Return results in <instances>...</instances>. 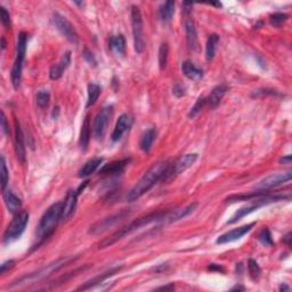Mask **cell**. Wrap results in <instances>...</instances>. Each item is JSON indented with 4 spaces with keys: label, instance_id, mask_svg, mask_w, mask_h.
Instances as JSON below:
<instances>
[{
    "label": "cell",
    "instance_id": "48",
    "mask_svg": "<svg viewBox=\"0 0 292 292\" xmlns=\"http://www.w3.org/2000/svg\"><path fill=\"white\" fill-rule=\"evenodd\" d=\"M1 42H2L1 43V48L5 49L6 48V39H5V37H2V38H1Z\"/></svg>",
    "mask_w": 292,
    "mask_h": 292
},
{
    "label": "cell",
    "instance_id": "27",
    "mask_svg": "<svg viewBox=\"0 0 292 292\" xmlns=\"http://www.w3.org/2000/svg\"><path fill=\"white\" fill-rule=\"evenodd\" d=\"M175 14V1H166L159 8V18L165 24L170 23Z\"/></svg>",
    "mask_w": 292,
    "mask_h": 292
},
{
    "label": "cell",
    "instance_id": "5",
    "mask_svg": "<svg viewBox=\"0 0 292 292\" xmlns=\"http://www.w3.org/2000/svg\"><path fill=\"white\" fill-rule=\"evenodd\" d=\"M71 259H72L71 257L61 258V259L54 261V263L47 265V266H45V267L40 268L39 271H35V273H31L29 275H24V276L19 278L18 281L13 282L12 287H14V285L35 283V282H38L40 280H42V278H46L47 276H49V275H52L53 273H55V271H59L60 268H62L64 265H65L66 263H69Z\"/></svg>",
    "mask_w": 292,
    "mask_h": 292
},
{
    "label": "cell",
    "instance_id": "33",
    "mask_svg": "<svg viewBox=\"0 0 292 292\" xmlns=\"http://www.w3.org/2000/svg\"><path fill=\"white\" fill-rule=\"evenodd\" d=\"M248 270H249V274L253 281H257L258 278H259L261 274V270L256 260L253 259L249 260V263H248Z\"/></svg>",
    "mask_w": 292,
    "mask_h": 292
},
{
    "label": "cell",
    "instance_id": "30",
    "mask_svg": "<svg viewBox=\"0 0 292 292\" xmlns=\"http://www.w3.org/2000/svg\"><path fill=\"white\" fill-rule=\"evenodd\" d=\"M219 43V36L216 35V33H212V35L209 36L208 40H207L206 45V59L208 62L213 60V57L216 55V49L217 45Z\"/></svg>",
    "mask_w": 292,
    "mask_h": 292
},
{
    "label": "cell",
    "instance_id": "41",
    "mask_svg": "<svg viewBox=\"0 0 292 292\" xmlns=\"http://www.w3.org/2000/svg\"><path fill=\"white\" fill-rule=\"evenodd\" d=\"M172 94L175 95L177 98H181L185 95V87H183L182 84L176 83L174 87H172Z\"/></svg>",
    "mask_w": 292,
    "mask_h": 292
},
{
    "label": "cell",
    "instance_id": "10",
    "mask_svg": "<svg viewBox=\"0 0 292 292\" xmlns=\"http://www.w3.org/2000/svg\"><path fill=\"white\" fill-rule=\"evenodd\" d=\"M112 114H113V107L111 105H107V106L102 108L96 117H95L93 132L95 138L98 139V141L103 139L105 132L107 130V125L111 121Z\"/></svg>",
    "mask_w": 292,
    "mask_h": 292
},
{
    "label": "cell",
    "instance_id": "17",
    "mask_svg": "<svg viewBox=\"0 0 292 292\" xmlns=\"http://www.w3.org/2000/svg\"><path fill=\"white\" fill-rule=\"evenodd\" d=\"M14 145H15V153L18 157V160L21 164L25 162V146H24V136L21 125L18 119H15V137H14Z\"/></svg>",
    "mask_w": 292,
    "mask_h": 292
},
{
    "label": "cell",
    "instance_id": "9",
    "mask_svg": "<svg viewBox=\"0 0 292 292\" xmlns=\"http://www.w3.org/2000/svg\"><path fill=\"white\" fill-rule=\"evenodd\" d=\"M53 23L55 28L61 32V35L65 37V39L69 40L71 43L77 45L79 42V35H78L76 28L71 24V22L66 18H64L63 15L59 14V13H54Z\"/></svg>",
    "mask_w": 292,
    "mask_h": 292
},
{
    "label": "cell",
    "instance_id": "19",
    "mask_svg": "<svg viewBox=\"0 0 292 292\" xmlns=\"http://www.w3.org/2000/svg\"><path fill=\"white\" fill-rule=\"evenodd\" d=\"M70 64H71V53L66 52L65 54H63L62 59L60 60L59 63H56L55 65L50 67V71H49L50 79L59 80L60 78L63 76L64 71L70 66Z\"/></svg>",
    "mask_w": 292,
    "mask_h": 292
},
{
    "label": "cell",
    "instance_id": "8",
    "mask_svg": "<svg viewBox=\"0 0 292 292\" xmlns=\"http://www.w3.org/2000/svg\"><path fill=\"white\" fill-rule=\"evenodd\" d=\"M131 26L132 36H134V46L136 53L142 54L145 48L144 39V29H143V19L142 13L137 6L131 7Z\"/></svg>",
    "mask_w": 292,
    "mask_h": 292
},
{
    "label": "cell",
    "instance_id": "6",
    "mask_svg": "<svg viewBox=\"0 0 292 292\" xmlns=\"http://www.w3.org/2000/svg\"><path fill=\"white\" fill-rule=\"evenodd\" d=\"M29 223V212L28 211H20L16 213L14 219L9 224L4 233V243L8 244L14 242L22 235L25 230V227Z\"/></svg>",
    "mask_w": 292,
    "mask_h": 292
},
{
    "label": "cell",
    "instance_id": "7",
    "mask_svg": "<svg viewBox=\"0 0 292 292\" xmlns=\"http://www.w3.org/2000/svg\"><path fill=\"white\" fill-rule=\"evenodd\" d=\"M198 160V154L196 153H189L183 155L182 158H179L174 165H169V167L166 171V174L162 178V181L165 183L171 182L172 179H175L177 176H179L183 172L188 170V168H191L193 165L195 164V161Z\"/></svg>",
    "mask_w": 292,
    "mask_h": 292
},
{
    "label": "cell",
    "instance_id": "44",
    "mask_svg": "<svg viewBox=\"0 0 292 292\" xmlns=\"http://www.w3.org/2000/svg\"><path fill=\"white\" fill-rule=\"evenodd\" d=\"M208 270H210V271H220V273H224V268L222 266H220V265H217V264H211L208 267Z\"/></svg>",
    "mask_w": 292,
    "mask_h": 292
},
{
    "label": "cell",
    "instance_id": "31",
    "mask_svg": "<svg viewBox=\"0 0 292 292\" xmlns=\"http://www.w3.org/2000/svg\"><path fill=\"white\" fill-rule=\"evenodd\" d=\"M101 87L98 86L97 83H90L89 86H88V101L86 105L87 108L93 106V105L96 103V101L101 95Z\"/></svg>",
    "mask_w": 292,
    "mask_h": 292
},
{
    "label": "cell",
    "instance_id": "43",
    "mask_svg": "<svg viewBox=\"0 0 292 292\" xmlns=\"http://www.w3.org/2000/svg\"><path fill=\"white\" fill-rule=\"evenodd\" d=\"M1 127H2V130H4L5 134L8 135L9 134V125L7 124V119H6L4 112L1 113Z\"/></svg>",
    "mask_w": 292,
    "mask_h": 292
},
{
    "label": "cell",
    "instance_id": "2",
    "mask_svg": "<svg viewBox=\"0 0 292 292\" xmlns=\"http://www.w3.org/2000/svg\"><path fill=\"white\" fill-rule=\"evenodd\" d=\"M167 212H168V210L167 211L152 212V213H148V215H146V216L141 217V218L134 220V222H131L130 224H128V225L124 226L122 229H120L115 233L112 234L111 236L105 237L104 240H102L101 242L98 243V249H104V248L112 246V244L118 242L119 240H121L122 237L127 236L128 234L135 232V230H137L138 229H141V227H143V226L148 225V224L158 223V222L162 223L164 222L166 215H167Z\"/></svg>",
    "mask_w": 292,
    "mask_h": 292
},
{
    "label": "cell",
    "instance_id": "11",
    "mask_svg": "<svg viewBox=\"0 0 292 292\" xmlns=\"http://www.w3.org/2000/svg\"><path fill=\"white\" fill-rule=\"evenodd\" d=\"M129 213H130V211H129L128 209H124L121 210V211L114 213V215L106 217V218L95 223L94 225L90 226L89 234H93V235H100V234L106 232L107 229H110L111 227H113L115 224L121 222V220L125 219V217H128Z\"/></svg>",
    "mask_w": 292,
    "mask_h": 292
},
{
    "label": "cell",
    "instance_id": "38",
    "mask_svg": "<svg viewBox=\"0 0 292 292\" xmlns=\"http://www.w3.org/2000/svg\"><path fill=\"white\" fill-rule=\"evenodd\" d=\"M8 183V170L7 166H6L5 158L1 157V189L2 192L6 189V186H7Z\"/></svg>",
    "mask_w": 292,
    "mask_h": 292
},
{
    "label": "cell",
    "instance_id": "13",
    "mask_svg": "<svg viewBox=\"0 0 292 292\" xmlns=\"http://www.w3.org/2000/svg\"><path fill=\"white\" fill-rule=\"evenodd\" d=\"M292 178L291 172H282V174H274L264 178L263 181L258 183L256 188L258 189H265V191H270L271 188H277L284 183L290 182Z\"/></svg>",
    "mask_w": 292,
    "mask_h": 292
},
{
    "label": "cell",
    "instance_id": "49",
    "mask_svg": "<svg viewBox=\"0 0 292 292\" xmlns=\"http://www.w3.org/2000/svg\"><path fill=\"white\" fill-rule=\"evenodd\" d=\"M280 290L281 291H288L289 290V287H287V285H284V284H282L281 287H280Z\"/></svg>",
    "mask_w": 292,
    "mask_h": 292
},
{
    "label": "cell",
    "instance_id": "34",
    "mask_svg": "<svg viewBox=\"0 0 292 292\" xmlns=\"http://www.w3.org/2000/svg\"><path fill=\"white\" fill-rule=\"evenodd\" d=\"M36 101H37V104H38L39 107L45 108L48 106V104H49L50 95L47 90H40L39 93L37 94Z\"/></svg>",
    "mask_w": 292,
    "mask_h": 292
},
{
    "label": "cell",
    "instance_id": "46",
    "mask_svg": "<svg viewBox=\"0 0 292 292\" xmlns=\"http://www.w3.org/2000/svg\"><path fill=\"white\" fill-rule=\"evenodd\" d=\"M174 289H175L174 284H170V285H166V287L158 288V290H174Z\"/></svg>",
    "mask_w": 292,
    "mask_h": 292
},
{
    "label": "cell",
    "instance_id": "39",
    "mask_svg": "<svg viewBox=\"0 0 292 292\" xmlns=\"http://www.w3.org/2000/svg\"><path fill=\"white\" fill-rule=\"evenodd\" d=\"M0 16H1V23L5 29H11V15L6 11L5 7H0Z\"/></svg>",
    "mask_w": 292,
    "mask_h": 292
},
{
    "label": "cell",
    "instance_id": "18",
    "mask_svg": "<svg viewBox=\"0 0 292 292\" xmlns=\"http://www.w3.org/2000/svg\"><path fill=\"white\" fill-rule=\"evenodd\" d=\"M184 26H185V33H186V40H188V45L189 49L194 50L198 45V35H196L195 23L191 15L184 16Z\"/></svg>",
    "mask_w": 292,
    "mask_h": 292
},
{
    "label": "cell",
    "instance_id": "3",
    "mask_svg": "<svg viewBox=\"0 0 292 292\" xmlns=\"http://www.w3.org/2000/svg\"><path fill=\"white\" fill-rule=\"evenodd\" d=\"M61 219H62V203L56 202L46 210L37 227V236L40 243L52 235Z\"/></svg>",
    "mask_w": 292,
    "mask_h": 292
},
{
    "label": "cell",
    "instance_id": "12",
    "mask_svg": "<svg viewBox=\"0 0 292 292\" xmlns=\"http://www.w3.org/2000/svg\"><path fill=\"white\" fill-rule=\"evenodd\" d=\"M87 183L88 182H84L83 185L79 186V188L78 189H70V191L67 192L66 198L62 203V219L67 220L72 217L77 208L78 196L80 195L81 191H83L84 186L87 185Z\"/></svg>",
    "mask_w": 292,
    "mask_h": 292
},
{
    "label": "cell",
    "instance_id": "23",
    "mask_svg": "<svg viewBox=\"0 0 292 292\" xmlns=\"http://www.w3.org/2000/svg\"><path fill=\"white\" fill-rule=\"evenodd\" d=\"M182 72L189 80L199 81L203 78V70L196 67L191 61H184L182 64Z\"/></svg>",
    "mask_w": 292,
    "mask_h": 292
},
{
    "label": "cell",
    "instance_id": "35",
    "mask_svg": "<svg viewBox=\"0 0 292 292\" xmlns=\"http://www.w3.org/2000/svg\"><path fill=\"white\" fill-rule=\"evenodd\" d=\"M207 104V98L206 97H199L198 101H196V103L194 104V106L191 108V111H189L188 113V118H195L196 115H198L203 107H205V105Z\"/></svg>",
    "mask_w": 292,
    "mask_h": 292
},
{
    "label": "cell",
    "instance_id": "20",
    "mask_svg": "<svg viewBox=\"0 0 292 292\" xmlns=\"http://www.w3.org/2000/svg\"><path fill=\"white\" fill-rule=\"evenodd\" d=\"M2 193H4V201L6 207H7L8 211L14 213V215L21 211L22 209L21 199H20L19 196H16L11 189H5Z\"/></svg>",
    "mask_w": 292,
    "mask_h": 292
},
{
    "label": "cell",
    "instance_id": "4",
    "mask_svg": "<svg viewBox=\"0 0 292 292\" xmlns=\"http://www.w3.org/2000/svg\"><path fill=\"white\" fill-rule=\"evenodd\" d=\"M28 39H29L28 33L21 32L19 35L18 46H16V59H15L14 65H13L12 72H11L12 83H13V87H14L15 89H18V88L20 87V84H21L23 62H24V59H25Z\"/></svg>",
    "mask_w": 292,
    "mask_h": 292
},
{
    "label": "cell",
    "instance_id": "45",
    "mask_svg": "<svg viewBox=\"0 0 292 292\" xmlns=\"http://www.w3.org/2000/svg\"><path fill=\"white\" fill-rule=\"evenodd\" d=\"M291 236H292V234H291V233H288V234H287V235H285V236H284V239H283V241H284V243H287L289 247H290V246H291V239H292V237H291Z\"/></svg>",
    "mask_w": 292,
    "mask_h": 292
},
{
    "label": "cell",
    "instance_id": "24",
    "mask_svg": "<svg viewBox=\"0 0 292 292\" xmlns=\"http://www.w3.org/2000/svg\"><path fill=\"white\" fill-rule=\"evenodd\" d=\"M121 270V267H114V268H111L110 271H105V273L101 274V275H97V276H95L94 278H91V280L87 281L86 283H83V285H81L80 288H78V290L79 291H84V290H89V289H91L93 287H95V285L100 284L102 283V282H104L106 278L111 277L112 275H114L115 273H118L119 271Z\"/></svg>",
    "mask_w": 292,
    "mask_h": 292
},
{
    "label": "cell",
    "instance_id": "21",
    "mask_svg": "<svg viewBox=\"0 0 292 292\" xmlns=\"http://www.w3.org/2000/svg\"><path fill=\"white\" fill-rule=\"evenodd\" d=\"M128 164H129V159H124V160L111 162V164L105 165L104 167L101 169L100 175H105V176L119 175L125 170V168L127 167Z\"/></svg>",
    "mask_w": 292,
    "mask_h": 292
},
{
    "label": "cell",
    "instance_id": "40",
    "mask_svg": "<svg viewBox=\"0 0 292 292\" xmlns=\"http://www.w3.org/2000/svg\"><path fill=\"white\" fill-rule=\"evenodd\" d=\"M83 59L86 60L87 62L90 64V65L96 66V63H97V62H96V60H95V56L93 55V53L89 52V50H88L87 48H84V49H83Z\"/></svg>",
    "mask_w": 292,
    "mask_h": 292
},
{
    "label": "cell",
    "instance_id": "1",
    "mask_svg": "<svg viewBox=\"0 0 292 292\" xmlns=\"http://www.w3.org/2000/svg\"><path fill=\"white\" fill-rule=\"evenodd\" d=\"M169 167L168 162H158L152 166L143 175V177L136 183V185L129 191L127 200L129 202L136 201L143 195L146 194L158 182L162 181L164 176Z\"/></svg>",
    "mask_w": 292,
    "mask_h": 292
},
{
    "label": "cell",
    "instance_id": "42",
    "mask_svg": "<svg viewBox=\"0 0 292 292\" xmlns=\"http://www.w3.org/2000/svg\"><path fill=\"white\" fill-rule=\"evenodd\" d=\"M15 266V261L14 260H7L5 263H2L1 266H0V274L4 275L6 271L12 270L13 267Z\"/></svg>",
    "mask_w": 292,
    "mask_h": 292
},
{
    "label": "cell",
    "instance_id": "47",
    "mask_svg": "<svg viewBox=\"0 0 292 292\" xmlns=\"http://www.w3.org/2000/svg\"><path fill=\"white\" fill-rule=\"evenodd\" d=\"M281 162H283V164H290L291 162V155H288V157H285V158H282L281 159Z\"/></svg>",
    "mask_w": 292,
    "mask_h": 292
},
{
    "label": "cell",
    "instance_id": "14",
    "mask_svg": "<svg viewBox=\"0 0 292 292\" xmlns=\"http://www.w3.org/2000/svg\"><path fill=\"white\" fill-rule=\"evenodd\" d=\"M254 225H256V223L247 224V225L237 227V229H234L232 230H229V232L224 233L220 236H218V239H217L216 243L217 244H225V243L234 242V241H236V240H240L241 237L246 235L247 233H249L250 230L252 229V227Z\"/></svg>",
    "mask_w": 292,
    "mask_h": 292
},
{
    "label": "cell",
    "instance_id": "15",
    "mask_svg": "<svg viewBox=\"0 0 292 292\" xmlns=\"http://www.w3.org/2000/svg\"><path fill=\"white\" fill-rule=\"evenodd\" d=\"M132 124H134V119H132L129 114H122L119 117L117 124H115V128L113 132H112V141L118 142L120 141L122 136L127 132L129 129L131 128Z\"/></svg>",
    "mask_w": 292,
    "mask_h": 292
},
{
    "label": "cell",
    "instance_id": "16",
    "mask_svg": "<svg viewBox=\"0 0 292 292\" xmlns=\"http://www.w3.org/2000/svg\"><path fill=\"white\" fill-rule=\"evenodd\" d=\"M198 208V203L194 202V203H191V205L184 207V208H179V209H176L174 211H169L167 212V215H166L165 219H164V224H171L174 222H177V220H181L183 218H185V217H188V215H191V213L194 211V210Z\"/></svg>",
    "mask_w": 292,
    "mask_h": 292
},
{
    "label": "cell",
    "instance_id": "25",
    "mask_svg": "<svg viewBox=\"0 0 292 292\" xmlns=\"http://www.w3.org/2000/svg\"><path fill=\"white\" fill-rule=\"evenodd\" d=\"M102 162H103V159L102 158H95V159H91L89 161H87L86 164L80 168L79 172H78V177L86 178L91 174H94V172L101 167Z\"/></svg>",
    "mask_w": 292,
    "mask_h": 292
},
{
    "label": "cell",
    "instance_id": "36",
    "mask_svg": "<svg viewBox=\"0 0 292 292\" xmlns=\"http://www.w3.org/2000/svg\"><path fill=\"white\" fill-rule=\"evenodd\" d=\"M288 20V15L284 14V13H274L270 16V22L271 24L275 26V28H278L282 23H284Z\"/></svg>",
    "mask_w": 292,
    "mask_h": 292
},
{
    "label": "cell",
    "instance_id": "37",
    "mask_svg": "<svg viewBox=\"0 0 292 292\" xmlns=\"http://www.w3.org/2000/svg\"><path fill=\"white\" fill-rule=\"evenodd\" d=\"M258 239L261 243L264 244L265 247H271L273 246V239H271V234L270 232V229H264L261 232L259 233V235H258Z\"/></svg>",
    "mask_w": 292,
    "mask_h": 292
},
{
    "label": "cell",
    "instance_id": "26",
    "mask_svg": "<svg viewBox=\"0 0 292 292\" xmlns=\"http://www.w3.org/2000/svg\"><path fill=\"white\" fill-rule=\"evenodd\" d=\"M108 46L117 56L124 57L125 55V39L122 35L112 37L110 42H108Z\"/></svg>",
    "mask_w": 292,
    "mask_h": 292
},
{
    "label": "cell",
    "instance_id": "28",
    "mask_svg": "<svg viewBox=\"0 0 292 292\" xmlns=\"http://www.w3.org/2000/svg\"><path fill=\"white\" fill-rule=\"evenodd\" d=\"M155 136H157V131H155L154 128L148 129V130H146L144 134H143L141 142H139V147H141V150L143 152L148 153V152L151 151V147L152 145H153Z\"/></svg>",
    "mask_w": 292,
    "mask_h": 292
},
{
    "label": "cell",
    "instance_id": "29",
    "mask_svg": "<svg viewBox=\"0 0 292 292\" xmlns=\"http://www.w3.org/2000/svg\"><path fill=\"white\" fill-rule=\"evenodd\" d=\"M90 122L88 117L84 119L83 125H81V131H80V138H79V144L81 150H87L88 145H89L90 142Z\"/></svg>",
    "mask_w": 292,
    "mask_h": 292
},
{
    "label": "cell",
    "instance_id": "22",
    "mask_svg": "<svg viewBox=\"0 0 292 292\" xmlns=\"http://www.w3.org/2000/svg\"><path fill=\"white\" fill-rule=\"evenodd\" d=\"M227 90H229V87L226 84H218V86L213 88L208 98H207V103L209 104V106L211 108H216L218 106L223 97L227 93Z\"/></svg>",
    "mask_w": 292,
    "mask_h": 292
},
{
    "label": "cell",
    "instance_id": "32",
    "mask_svg": "<svg viewBox=\"0 0 292 292\" xmlns=\"http://www.w3.org/2000/svg\"><path fill=\"white\" fill-rule=\"evenodd\" d=\"M168 56H169V46L167 42H162L159 49V67L161 71H164L167 66L168 63Z\"/></svg>",
    "mask_w": 292,
    "mask_h": 292
}]
</instances>
